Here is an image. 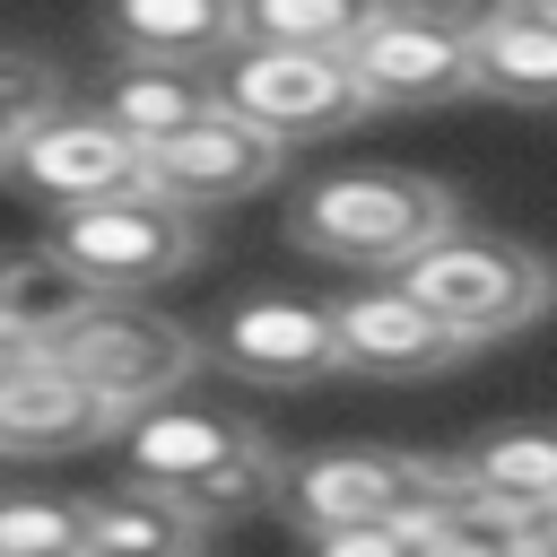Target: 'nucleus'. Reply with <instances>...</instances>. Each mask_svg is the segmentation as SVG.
Masks as SVG:
<instances>
[{
  "mask_svg": "<svg viewBox=\"0 0 557 557\" xmlns=\"http://www.w3.org/2000/svg\"><path fill=\"white\" fill-rule=\"evenodd\" d=\"M453 226H461L453 191L426 174H400V165H339V174L305 183L287 209V244L331 270H409Z\"/></svg>",
  "mask_w": 557,
  "mask_h": 557,
  "instance_id": "obj_1",
  "label": "nucleus"
},
{
  "mask_svg": "<svg viewBox=\"0 0 557 557\" xmlns=\"http://www.w3.org/2000/svg\"><path fill=\"white\" fill-rule=\"evenodd\" d=\"M122 461H131V479L165 487L200 522H235L252 505H278V470H287L244 418H226V409H174V400L139 409L122 426Z\"/></svg>",
  "mask_w": 557,
  "mask_h": 557,
  "instance_id": "obj_2",
  "label": "nucleus"
},
{
  "mask_svg": "<svg viewBox=\"0 0 557 557\" xmlns=\"http://www.w3.org/2000/svg\"><path fill=\"white\" fill-rule=\"evenodd\" d=\"M470 496V470L461 461H435V453H392V444H331V453H305L278 470V513L296 531H331V522H435L444 505Z\"/></svg>",
  "mask_w": 557,
  "mask_h": 557,
  "instance_id": "obj_3",
  "label": "nucleus"
},
{
  "mask_svg": "<svg viewBox=\"0 0 557 557\" xmlns=\"http://www.w3.org/2000/svg\"><path fill=\"white\" fill-rule=\"evenodd\" d=\"M435 322H453L470 348L479 339H505V331H522V322H540L548 305H557V270L531 252V244H513V235H487V226H453V235H435L409 270H392Z\"/></svg>",
  "mask_w": 557,
  "mask_h": 557,
  "instance_id": "obj_4",
  "label": "nucleus"
},
{
  "mask_svg": "<svg viewBox=\"0 0 557 557\" xmlns=\"http://www.w3.org/2000/svg\"><path fill=\"white\" fill-rule=\"evenodd\" d=\"M52 366H70L78 383H96L113 409H165L191 374H200V331H183V322H165V313H148V305H131V296H104L96 313H78L52 348H44Z\"/></svg>",
  "mask_w": 557,
  "mask_h": 557,
  "instance_id": "obj_5",
  "label": "nucleus"
},
{
  "mask_svg": "<svg viewBox=\"0 0 557 557\" xmlns=\"http://www.w3.org/2000/svg\"><path fill=\"white\" fill-rule=\"evenodd\" d=\"M44 244H52L87 287H104V296H139V287L174 278V270H191L200 226H191V209H174L165 191L139 183V191H113V200L61 209Z\"/></svg>",
  "mask_w": 557,
  "mask_h": 557,
  "instance_id": "obj_6",
  "label": "nucleus"
},
{
  "mask_svg": "<svg viewBox=\"0 0 557 557\" xmlns=\"http://www.w3.org/2000/svg\"><path fill=\"white\" fill-rule=\"evenodd\" d=\"M218 104L261 122L270 139H331L357 113H374L357 70H348V52H270V44H235L226 52Z\"/></svg>",
  "mask_w": 557,
  "mask_h": 557,
  "instance_id": "obj_7",
  "label": "nucleus"
},
{
  "mask_svg": "<svg viewBox=\"0 0 557 557\" xmlns=\"http://www.w3.org/2000/svg\"><path fill=\"white\" fill-rule=\"evenodd\" d=\"M200 348H209V366H226V374H244V383L296 392V383H313V374L339 366V322H331V305H313V296L261 287V296H235V305L200 331Z\"/></svg>",
  "mask_w": 557,
  "mask_h": 557,
  "instance_id": "obj_8",
  "label": "nucleus"
},
{
  "mask_svg": "<svg viewBox=\"0 0 557 557\" xmlns=\"http://www.w3.org/2000/svg\"><path fill=\"white\" fill-rule=\"evenodd\" d=\"M35 200L52 209H87V200H113V191H139L148 183V148L131 131H113L96 104H61L52 122H35V139L17 148L9 165Z\"/></svg>",
  "mask_w": 557,
  "mask_h": 557,
  "instance_id": "obj_9",
  "label": "nucleus"
},
{
  "mask_svg": "<svg viewBox=\"0 0 557 557\" xmlns=\"http://www.w3.org/2000/svg\"><path fill=\"white\" fill-rule=\"evenodd\" d=\"M287 165V139H270L244 113H200L191 131H174L165 148H148V191H165L174 209H226L244 191H270Z\"/></svg>",
  "mask_w": 557,
  "mask_h": 557,
  "instance_id": "obj_10",
  "label": "nucleus"
},
{
  "mask_svg": "<svg viewBox=\"0 0 557 557\" xmlns=\"http://www.w3.org/2000/svg\"><path fill=\"white\" fill-rule=\"evenodd\" d=\"M331 322H339V366L348 374H374V383H418V374H444V366L470 357V339L453 322H435L400 278L348 287L331 305Z\"/></svg>",
  "mask_w": 557,
  "mask_h": 557,
  "instance_id": "obj_11",
  "label": "nucleus"
},
{
  "mask_svg": "<svg viewBox=\"0 0 557 557\" xmlns=\"http://www.w3.org/2000/svg\"><path fill=\"white\" fill-rule=\"evenodd\" d=\"M348 70H357L366 104H383V113H426V104L479 96L470 44L461 35H435V26H409V17H374L348 44Z\"/></svg>",
  "mask_w": 557,
  "mask_h": 557,
  "instance_id": "obj_12",
  "label": "nucleus"
},
{
  "mask_svg": "<svg viewBox=\"0 0 557 557\" xmlns=\"http://www.w3.org/2000/svg\"><path fill=\"white\" fill-rule=\"evenodd\" d=\"M131 409H113L96 383H78L70 366L35 357L26 374L0 383V453L9 461H52V453H87L104 435H122Z\"/></svg>",
  "mask_w": 557,
  "mask_h": 557,
  "instance_id": "obj_13",
  "label": "nucleus"
},
{
  "mask_svg": "<svg viewBox=\"0 0 557 557\" xmlns=\"http://www.w3.org/2000/svg\"><path fill=\"white\" fill-rule=\"evenodd\" d=\"M104 35L122 61H165V70H209L244 44L235 0H104Z\"/></svg>",
  "mask_w": 557,
  "mask_h": 557,
  "instance_id": "obj_14",
  "label": "nucleus"
},
{
  "mask_svg": "<svg viewBox=\"0 0 557 557\" xmlns=\"http://www.w3.org/2000/svg\"><path fill=\"white\" fill-rule=\"evenodd\" d=\"M470 70L496 104H557V0H513L470 44Z\"/></svg>",
  "mask_w": 557,
  "mask_h": 557,
  "instance_id": "obj_15",
  "label": "nucleus"
},
{
  "mask_svg": "<svg viewBox=\"0 0 557 557\" xmlns=\"http://www.w3.org/2000/svg\"><path fill=\"white\" fill-rule=\"evenodd\" d=\"M209 522L183 513L165 487L122 479L104 496H87V557H200Z\"/></svg>",
  "mask_w": 557,
  "mask_h": 557,
  "instance_id": "obj_16",
  "label": "nucleus"
},
{
  "mask_svg": "<svg viewBox=\"0 0 557 557\" xmlns=\"http://www.w3.org/2000/svg\"><path fill=\"white\" fill-rule=\"evenodd\" d=\"M96 113L113 131H131L139 148H165L174 131H191L200 113H218V78L209 70H165V61H122L113 87L96 96Z\"/></svg>",
  "mask_w": 557,
  "mask_h": 557,
  "instance_id": "obj_17",
  "label": "nucleus"
},
{
  "mask_svg": "<svg viewBox=\"0 0 557 557\" xmlns=\"http://www.w3.org/2000/svg\"><path fill=\"white\" fill-rule=\"evenodd\" d=\"M461 470H470V487H479L487 505H505V513H522V522L557 513V418H522V426L479 435V444L461 453Z\"/></svg>",
  "mask_w": 557,
  "mask_h": 557,
  "instance_id": "obj_18",
  "label": "nucleus"
},
{
  "mask_svg": "<svg viewBox=\"0 0 557 557\" xmlns=\"http://www.w3.org/2000/svg\"><path fill=\"white\" fill-rule=\"evenodd\" d=\"M96 305H104V287H87L52 244L0 261V331H17V339H35V348H52V339H61L78 313H96Z\"/></svg>",
  "mask_w": 557,
  "mask_h": 557,
  "instance_id": "obj_19",
  "label": "nucleus"
},
{
  "mask_svg": "<svg viewBox=\"0 0 557 557\" xmlns=\"http://www.w3.org/2000/svg\"><path fill=\"white\" fill-rule=\"evenodd\" d=\"M374 17H383L374 0H235L244 44H270V52H348Z\"/></svg>",
  "mask_w": 557,
  "mask_h": 557,
  "instance_id": "obj_20",
  "label": "nucleus"
},
{
  "mask_svg": "<svg viewBox=\"0 0 557 557\" xmlns=\"http://www.w3.org/2000/svg\"><path fill=\"white\" fill-rule=\"evenodd\" d=\"M418 557H531V522L487 505L479 487L461 505H444L435 522H418Z\"/></svg>",
  "mask_w": 557,
  "mask_h": 557,
  "instance_id": "obj_21",
  "label": "nucleus"
},
{
  "mask_svg": "<svg viewBox=\"0 0 557 557\" xmlns=\"http://www.w3.org/2000/svg\"><path fill=\"white\" fill-rule=\"evenodd\" d=\"M0 557H87V496H0Z\"/></svg>",
  "mask_w": 557,
  "mask_h": 557,
  "instance_id": "obj_22",
  "label": "nucleus"
},
{
  "mask_svg": "<svg viewBox=\"0 0 557 557\" xmlns=\"http://www.w3.org/2000/svg\"><path fill=\"white\" fill-rule=\"evenodd\" d=\"M61 113V78H52V61H35V52H0V174L17 165V148L35 139V122H52Z\"/></svg>",
  "mask_w": 557,
  "mask_h": 557,
  "instance_id": "obj_23",
  "label": "nucleus"
},
{
  "mask_svg": "<svg viewBox=\"0 0 557 557\" xmlns=\"http://www.w3.org/2000/svg\"><path fill=\"white\" fill-rule=\"evenodd\" d=\"M305 557H418V522L392 513V522H331V531H296Z\"/></svg>",
  "mask_w": 557,
  "mask_h": 557,
  "instance_id": "obj_24",
  "label": "nucleus"
},
{
  "mask_svg": "<svg viewBox=\"0 0 557 557\" xmlns=\"http://www.w3.org/2000/svg\"><path fill=\"white\" fill-rule=\"evenodd\" d=\"M383 17H409V26H435V35H461V44H479L513 0H374Z\"/></svg>",
  "mask_w": 557,
  "mask_h": 557,
  "instance_id": "obj_25",
  "label": "nucleus"
},
{
  "mask_svg": "<svg viewBox=\"0 0 557 557\" xmlns=\"http://www.w3.org/2000/svg\"><path fill=\"white\" fill-rule=\"evenodd\" d=\"M35 357H44V348H35V339H17V331H0V383H9V374H26V366H35Z\"/></svg>",
  "mask_w": 557,
  "mask_h": 557,
  "instance_id": "obj_26",
  "label": "nucleus"
},
{
  "mask_svg": "<svg viewBox=\"0 0 557 557\" xmlns=\"http://www.w3.org/2000/svg\"><path fill=\"white\" fill-rule=\"evenodd\" d=\"M531 557H557V513H540V522H531Z\"/></svg>",
  "mask_w": 557,
  "mask_h": 557,
  "instance_id": "obj_27",
  "label": "nucleus"
}]
</instances>
